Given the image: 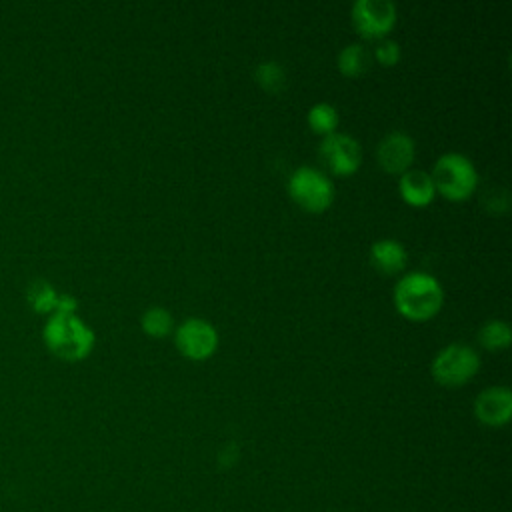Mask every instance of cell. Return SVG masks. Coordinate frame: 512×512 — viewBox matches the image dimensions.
I'll return each instance as SVG.
<instances>
[{
  "label": "cell",
  "instance_id": "6da1fadb",
  "mask_svg": "<svg viewBox=\"0 0 512 512\" xmlns=\"http://www.w3.org/2000/svg\"><path fill=\"white\" fill-rule=\"evenodd\" d=\"M44 342L56 356L80 360L90 354L96 334L76 312L56 310L44 324Z\"/></svg>",
  "mask_w": 512,
  "mask_h": 512
},
{
  "label": "cell",
  "instance_id": "7a4b0ae2",
  "mask_svg": "<svg viewBox=\"0 0 512 512\" xmlns=\"http://www.w3.org/2000/svg\"><path fill=\"white\" fill-rule=\"evenodd\" d=\"M444 300L440 282L426 272H408L394 286V304L410 320L432 318Z\"/></svg>",
  "mask_w": 512,
  "mask_h": 512
},
{
  "label": "cell",
  "instance_id": "3957f363",
  "mask_svg": "<svg viewBox=\"0 0 512 512\" xmlns=\"http://www.w3.org/2000/svg\"><path fill=\"white\" fill-rule=\"evenodd\" d=\"M432 182L436 192L450 200L470 196L478 184V172L472 160L460 152H444L432 168Z\"/></svg>",
  "mask_w": 512,
  "mask_h": 512
},
{
  "label": "cell",
  "instance_id": "277c9868",
  "mask_svg": "<svg viewBox=\"0 0 512 512\" xmlns=\"http://www.w3.org/2000/svg\"><path fill=\"white\" fill-rule=\"evenodd\" d=\"M288 192L310 212H322L334 200L332 180L314 166H298L288 178Z\"/></svg>",
  "mask_w": 512,
  "mask_h": 512
},
{
  "label": "cell",
  "instance_id": "5b68a950",
  "mask_svg": "<svg viewBox=\"0 0 512 512\" xmlns=\"http://www.w3.org/2000/svg\"><path fill=\"white\" fill-rule=\"evenodd\" d=\"M480 368L478 352L468 344H448L432 360V376L442 386H460L468 382Z\"/></svg>",
  "mask_w": 512,
  "mask_h": 512
},
{
  "label": "cell",
  "instance_id": "8992f818",
  "mask_svg": "<svg viewBox=\"0 0 512 512\" xmlns=\"http://www.w3.org/2000/svg\"><path fill=\"white\" fill-rule=\"evenodd\" d=\"M350 14L364 38H382L396 24V6L390 0H356Z\"/></svg>",
  "mask_w": 512,
  "mask_h": 512
},
{
  "label": "cell",
  "instance_id": "52a82bcc",
  "mask_svg": "<svg viewBox=\"0 0 512 512\" xmlns=\"http://www.w3.org/2000/svg\"><path fill=\"white\" fill-rule=\"evenodd\" d=\"M176 346L178 350L194 360L208 358L218 346L216 328L204 318H186L176 328Z\"/></svg>",
  "mask_w": 512,
  "mask_h": 512
},
{
  "label": "cell",
  "instance_id": "ba28073f",
  "mask_svg": "<svg viewBox=\"0 0 512 512\" xmlns=\"http://www.w3.org/2000/svg\"><path fill=\"white\" fill-rule=\"evenodd\" d=\"M320 156L332 174L346 176L360 166L362 148L354 136L344 132H332L324 136L320 144Z\"/></svg>",
  "mask_w": 512,
  "mask_h": 512
},
{
  "label": "cell",
  "instance_id": "9c48e42d",
  "mask_svg": "<svg viewBox=\"0 0 512 512\" xmlns=\"http://www.w3.org/2000/svg\"><path fill=\"white\" fill-rule=\"evenodd\" d=\"M416 154V146L410 134L402 130L388 132L376 148L378 164L390 174H402L410 168Z\"/></svg>",
  "mask_w": 512,
  "mask_h": 512
},
{
  "label": "cell",
  "instance_id": "30bf717a",
  "mask_svg": "<svg viewBox=\"0 0 512 512\" xmlns=\"http://www.w3.org/2000/svg\"><path fill=\"white\" fill-rule=\"evenodd\" d=\"M474 414L488 426L508 422L512 414V392L508 386H488L474 400Z\"/></svg>",
  "mask_w": 512,
  "mask_h": 512
},
{
  "label": "cell",
  "instance_id": "8fae6325",
  "mask_svg": "<svg viewBox=\"0 0 512 512\" xmlns=\"http://www.w3.org/2000/svg\"><path fill=\"white\" fill-rule=\"evenodd\" d=\"M400 194L412 206L428 204L436 194L432 176L424 170H406V172H402L400 174Z\"/></svg>",
  "mask_w": 512,
  "mask_h": 512
},
{
  "label": "cell",
  "instance_id": "7c38bea8",
  "mask_svg": "<svg viewBox=\"0 0 512 512\" xmlns=\"http://www.w3.org/2000/svg\"><path fill=\"white\" fill-rule=\"evenodd\" d=\"M370 260L380 272L394 274L406 266V248L392 238L376 240L370 246Z\"/></svg>",
  "mask_w": 512,
  "mask_h": 512
},
{
  "label": "cell",
  "instance_id": "4fadbf2b",
  "mask_svg": "<svg viewBox=\"0 0 512 512\" xmlns=\"http://www.w3.org/2000/svg\"><path fill=\"white\" fill-rule=\"evenodd\" d=\"M372 64V54L364 44H346L338 54V68L346 76H360Z\"/></svg>",
  "mask_w": 512,
  "mask_h": 512
},
{
  "label": "cell",
  "instance_id": "5bb4252c",
  "mask_svg": "<svg viewBox=\"0 0 512 512\" xmlns=\"http://www.w3.org/2000/svg\"><path fill=\"white\" fill-rule=\"evenodd\" d=\"M478 340L488 350H500L510 344L512 330H510L508 322H504V320H488L478 330Z\"/></svg>",
  "mask_w": 512,
  "mask_h": 512
},
{
  "label": "cell",
  "instance_id": "9a60e30c",
  "mask_svg": "<svg viewBox=\"0 0 512 512\" xmlns=\"http://www.w3.org/2000/svg\"><path fill=\"white\" fill-rule=\"evenodd\" d=\"M308 124L314 132L318 134H332L336 132L338 126V110L328 104V102H316L310 110H308Z\"/></svg>",
  "mask_w": 512,
  "mask_h": 512
},
{
  "label": "cell",
  "instance_id": "2e32d148",
  "mask_svg": "<svg viewBox=\"0 0 512 512\" xmlns=\"http://www.w3.org/2000/svg\"><path fill=\"white\" fill-rule=\"evenodd\" d=\"M254 76H256V82L266 88L268 92H280L286 84V74H284V68L274 62V60H264L256 66L254 70Z\"/></svg>",
  "mask_w": 512,
  "mask_h": 512
},
{
  "label": "cell",
  "instance_id": "e0dca14e",
  "mask_svg": "<svg viewBox=\"0 0 512 512\" xmlns=\"http://www.w3.org/2000/svg\"><path fill=\"white\" fill-rule=\"evenodd\" d=\"M58 292L52 288L50 282L46 280H34L30 286H28V300L30 304L40 310V312H54L56 310V304H58Z\"/></svg>",
  "mask_w": 512,
  "mask_h": 512
},
{
  "label": "cell",
  "instance_id": "ac0fdd59",
  "mask_svg": "<svg viewBox=\"0 0 512 512\" xmlns=\"http://www.w3.org/2000/svg\"><path fill=\"white\" fill-rule=\"evenodd\" d=\"M174 326L172 314L162 306H152L142 314V328L150 336H166Z\"/></svg>",
  "mask_w": 512,
  "mask_h": 512
},
{
  "label": "cell",
  "instance_id": "d6986e66",
  "mask_svg": "<svg viewBox=\"0 0 512 512\" xmlns=\"http://www.w3.org/2000/svg\"><path fill=\"white\" fill-rule=\"evenodd\" d=\"M374 56L380 64L384 66H392L400 60L402 56V50H400V44L396 40H390V38H384L376 44V50H374Z\"/></svg>",
  "mask_w": 512,
  "mask_h": 512
}]
</instances>
